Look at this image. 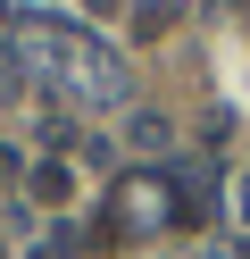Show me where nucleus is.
Instances as JSON below:
<instances>
[{
  "label": "nucleus",
  "instance_id": "4",
  "mask_svg": "<svg viewBox=\"0 0 250 259\" xmlns=\"http://www.w3.org/2000/svg\"><path fill=\"white\" fill-rule=\"evenodd\" d=\"M33 259H75V234H50V242H33Z\"/></svg>",
  "mask_w": 250,
  "mask_h": 259
},
{
  "label": "nucleus",
  "instance_id": "1",
  "mask_svg": "<svg viewBox=\"0 0 250 259\" xmlns=\"http://www.w3.org/2000/svg\"><path fill=\"white\" fill-rule=\"evenodd\" d=\"M25 59L67 92V101H83V109H117L125 101V59H117L100 34L67 25V17H25Z\"/></svg>",
  "mask_w": 250,
  "mask_h": 259
},
{
  "label": "nucleus",
  "instance_id": "5",
  "mask_svg": "<svg viewBox=\"0 0 250 259\" xmlns=\"http://www.w3.org/2000/svg\"><path fill=\"white\" fill-rule=\"evenodd\" d=\"M233 209H242V226H250V184H233Z\"/></svg>",
  "mask_w": 250,
  "mask_h": 259
},
{
  "label": "nucleus",
  "instance_id": "2",
  "mask_svg": "<svg viewBox=\"0 0 250 259\" xmlns=\"http://www.w3.org/2000/svg\"><path fill=\"white\" fill-rule=\"evenodd\" d=\"M33 192H42V201H67V192H75V184H67V167H59V159H50V167H33Z\"/></svg>",
  "mask_w": 250,
  "mask_h": 259
},
{
  "label": "nucleus",
  "instance_id": "3",
  "mask_svg": "<svg viewBox=\"0 0 250 259\" xmlns=\"http://www.w3.org/2000/svg\"><path fill=\"white\" fill-rule=\"evenodd\" d=\"M125 134H133V151H159V142H167V125H159V117H133Z\"/></svg>",
  "mask_w": 250,
  "mask_h": 259
}]
</instances>
